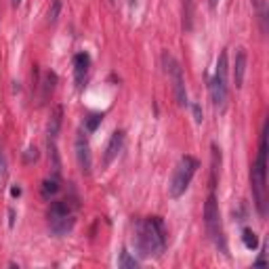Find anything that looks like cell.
Masks as SVG:
<instances>
[{
  "label": "cell",
  "instance_id": "obj_13",
  "mask_svg": "<svg viewBox=\"0 0 269 269\" xmlns=\"http://www.w3.org/2000/svg\"><path fill=\"white\" fill-rule=\"evenodd\" d=\"M59 177H51V179H44L42 181V198L44 200H51L59 194Z\"/></svg>",
  "mask_w": 269,
  "mask_h": 269
},
{
  "label": "cell",
  "instance_id": "obj_10",
  "mask_svg": "<svg viewBox=\"0 0 269 269\" xmlns=\"http://www.w3.org/2000/svg\"><path fill=\"white\" fill-rule=\"evenodd\" d=\"M72 215H74V206L69 200H57V202H53L49 208V221H57V219L72 217Z\"/></svg>",
  "mask_w": 269,
  "mask_h": 269
},
{
  "label": "cell",
  "instance_id": "obj_17",
  "mask_svg": "<svg viewBox=\"0 0 269 269\" xmlns=\"http://www.w3.org/2000/svg\"><path fill=\"white\" fill-rule=\"evenodd\" d=\"M118 265L124 267V269H134V267H139V261H137V259H133L126 250H122V255H120V263H118Z\"/></svg>",
  "mask_w": 269,
  "mask_h": 269
},
{
  "label": "cell",
  "instance_id": "obj_16",
  "mask_svg": "<svg viewBox=\"0 0 269 269\" xmlns=\"http://www.w3.org/2000/svg\"><path fill=\"white\" fill-rule=\"evenodd\" d=\"M101 120H103V116H101V114H91L89 118H84V131L86 133H95L99 129Z\"/></svg>",
  "mask_w": 269,
  "mask_h": 269
},
{
  "label": "cell",
  "instance_id": "obj_5",
  "mask_svg": "<svg viewBox=\"0 0 269 269\" xmlns=\"http://www.w3.org/2000/svg\"><path fill=\"white\" fill-rule=\"evenodd\" d=\"M204 221H206V229H208L212 242L217 244V248L225 252V238H223V227H221V212H219L215 189H210L206 206H204Z\"/></svg>",
  "mask_w": 269,
  "mask_h": 269
},
{
  "label": "cell",
  "instance_id": "obj_8",
  "mask_svg": "<svg viewBox=\"0 0 269 269\" xmlns=\"http://www.w3.org/2000/svg\"><path fill=\"white\" fill-rule=\"evenodd\" d=\"M122 145H124V131H116L112 134V139H109L107 147H105V156H103V164L105 166H109L116 160L118 154L122 152Z\"/></svg>",
  "mask_w": 269,
  "mask_h": 269
},
{
  "label": "cell",
  "instance_id": "obj_14",
  "mask_svg": "<svg viewBox=\"0 0 269 269\" xmlns=\"http://www.w3.org/2000/svg\"><path fill=\"white\" fill-rule=\"evenodd\" d=\"M192 17H194V0H183V28L192 30Z\"/></svg>",
  "mask_w": 269,
  "mask_h": 269
},
{
  "label": "cell",
  "instance_id": "obj_21",
  "mask_svg": "<svg viewBox=\"0 0 269 269\" xmlns=\"http://www.w3.org/2000/svg\"><path fill=\"white\" fill-rule=\"evenodd\" d=\"M19 194H21L19 187H13V189H11V196H19Z\"/></svg>",
  "mask_w": 269,
  "mask_h": 269
},
{
  "label": "cell",
  "instance_id": "obj_24",
  "mask_svg": "<svg viewBox=\"0 0 269 269\" xmlns=\"http://www.w3.org/2000/svg\"><path fill=\"white\" fill-rule=\"evenodd\" d=\"M112 2H114V0H112Z\"/></svg>",
  "mask_w": 269,
  "mask_h": 269
},
{
  "label": "cell",
  "instance_id": "obj_7",
  "mask_svg": "<svg viewBox=\"0 0 269 269\" xmlns=\"http://www.w3.org/2000/svg\"><path fill=\"white\" fill-rule=\"evenodd\" d=\"M76 158H78V166L84 175H89L91 168H93V156H91V145H89V139L80 133L76 137Z\"/></svg>",
  "mask_w": 269,
  "mask_h": 269
},
{
  "label": "cell",
  "instance_id": "obj_9",
  "mask_svg": "<svg viewBox=\"0 0 269 269\" xmlns=\"http://www.w3.org/2000/svg\"><path fill=\"white\" fill-rule=\"evenodd\" d=\"M89 67H91V57L86 53H78L74 57V78H76L78 86L84 84V78H86V74H89Z\"/></svg>",
  "mask_w": 269,
  "mask_h": 269
},
{
  "label": "cell",
  "instance_id": "obj_20",
  "mask_svg": "<svg viewBox=\"0 0 269 269\" xmlns=\"http://www.w3.org/2000/svg\"><path fill=\"white\" fill-rule=\"evenodd\" d=\"M192 109H194V118H196V122H198V124H202V120H204V114H202V107H200V103H194V105H192Z\"/></svg>",
  "mask_w": 269,
  "mask_h": 269
},
{
  "label": "cell",
  "instance_id": "obj_6",
  "mask_svg": "<svg viewBox=\"0 0 269 269\" xmlns=\"http://www.w3.org/2000/svg\"><path fill=\"white\" fill-rule=\"evenodd\" d=\"M162 63L166 67V74H168L170 82H172V91H175V97H177V103L181 107L187 105V91H185V80H183V69L177 63V59L172 57L170 53H164L162 55Z\"/></svg>",
  "mask_w": 269,
  "mask_h": 269
},
{
  "label": "cell",
  "instance_id": "obj_23",
  "mask_svg": "<svg viewBox=\"0 0 269 269\" xmlns=\"http://www.w3.org/2000/svg\"><path fill=\"white\" fill-rule=\"evenodd\" d=\"M19 2H21V0H13V4H15V6H17Z\"/></svg>",
  "mask_w": 269,
  "mask_h": 269
},
{
  "label": "cell",
  "instance_id": "obj_18",
  "mask_svg": "<svg viewBox=\"0 0 269 269\" xmlns=\"http://www.w3.org/2000/svg\"><path fill=\"white\" fill-rule=\"evenodd\" d=\"M61 13V0H53L51 2V9H49V23H55Z\"/></svg>",
  "mask_w": 269,
  "mask_h": 269
},
{
  "label": "cell",
  "instance_id": "obj_12",
  "mask_svg": "<svg viewBox=\"0 0 269 269\" xmlns=\"http://www.w3.org/2000/svg\"><path fill=\"white\" fill-rule=\"evenodd\" d=\"M61 116H63V109L55 107L53 116H51V122H49V141H57V134L61 129Z\"/></svg>",
  "mask_w": 269,
  "mask_h": 269
},
{
  "label": "cell",
  "instance_id": "obj_2",
  "mask_svg": "<svg viewBox=\"0 0 269 269\" xmlns=\"http://www.w3.org/2000/svg\"><path fill=\"white\" fill-rule=\"evenodd\" d=\"M250 181H252V196H255L259 215L265 217L267 215V124L263 126V133H261L259 156L255 166H252Z\"/></svg>",
  "mask_w": 269,
  "mask_h": 269
},
{
  "label": "cell",
  "instance_id": "obj_1",
  "mask_svg": "<svg viewBox=\"0 0 269 269\" xmlns=\"http://www.w3.org/2000/svg\"><path fill=\"white\" fill-rule=\"evenodd\" d=\"M134 250L139 257H160L166 248V227L160 217H147L134 225Z\"/></svg>",
  "mask_w": 269,
  "mask_h": 269
},
{
  "label": "cell",
  "instance_id": "obj_3",
  "mask_svg": "<svg viewBox=\"0 0 269 269\" xmlns=\"http://www.w3.org/2000/svg\"><path fill=\"white\" fill-rule=\"evenodd\" d=\"M198 168H200V162H198L194 156L181 158L179 164L175 166V172H172V179H170V185H168L170 198H181L187 192V187L192 183V179L198 172Z\"/></svg>",
  "mask_w": 269,
  "mask_h": 269
},
{
  "label": "cell",
  "instance_id": "obj_11",
  "mask_svg": "<svg viewBox=\"0 0 269 269\" xmlns=\"http://www.w3.org/2000/svg\"><path fill=\"white\" fill-rule=\"evenodd\" d=\"M244 74H246V51L238 49L235 53V67H234V82L235 89H242L244 84Z\"/></svg>",
  "mask_w": 269,
  "mask_h": 269
},
{
  "label": "cell",
  "instance_id": "obj_4",
  "mask_svg": "<svg viewBox=\"0 0 269 269\" xmlns=\"http://www.w3.org/2000/svg\"><path fill=\"white\" fill-rule=\"evenodd\" d=\"M210 95L212 103L219 112H223L227 105V51H223L217 59V72L210 80Z\"/></svg>",
  "mask_w": 269,
  "mask_h": 269
},
{
  "label": "cell",
  "instance_id": "obj_22",
  "mask_svg": "<svg viewBox=\"0 0 269 269\" xmlns=\"http://www.w3.org/2000/svg\"><path fill=\"white\" fill-rule=\"evenodd\" d=\"M217 4H219V0H210V9H217Z\"/></svg>",
  "mask_w": 269,
  "mask_h": 269
},
{
  "label": "cell",
  "instance_id": "obj_19",
  "mask_svg": "<svg viewBox=\"0 0 269 269\" xmlns=\"http://www.w3.org/2000/svg\"><path fill=\"white\" fill-rule=\"evenodd\" d=\"M36 160H38V149H36V147H30L28 154H26V158H23V162L32 164V162H36Z\"/></svg>",
  "mask_w": 269,
  "mask_h": 269
},
{
  "label": "cell",
  "instance_id": "obj_15",
  "mask_svg": "<svg viewBox=\"0 0 269 269\" xmlns=\"http://www.w3.org/2000/svg\"><path fill=\"white\" fill-rule=\"evenodd\" d=\"M242 242H244V246H246L248 250H255L259 246V238H257V234L252 232V229H244V232H242Z\"/></svg>",
  "mask_w": 269,
  "mask_h": 269
}]
</instances>
